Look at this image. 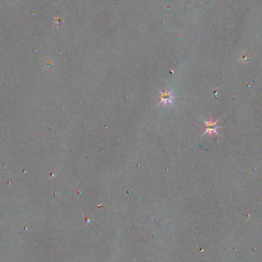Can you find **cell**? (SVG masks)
<instances>
[{
	"label": "cell",
	"instance_id": "cell-1",
	"mask_svg": "<svg viewBox=\"0 0 262 262\" xmlns=\"http://www.w3.org/2000/svg\"><path fill=\"white\" fill-rule=\"evenodd\" d=\"M202 120H203V122L205 123V133L202 134V137L205 134L211 135L212 133H215V134H217L218 136L220 137V134L217 132L218 128L221 127V126H218L217 125V123L220 120V119L217 120L216 121H213V120H211V118L209 121L205 120L203 118H202Z\"/></svg>",
	"mask_w": 262,
	"mask_h": 262
},
{
	"label": "cell",
	"instance_id": "cell-2",
	"mask_svg": "<svg viewBox=\"0 0 262 262\" xmlns=\"http://www.w3.org/2000/svg\"><path fill=\"white\" fill-rule=\"evenodd\" d=\"M159 94H160V102L158 105L163 103L165 106H167V104L173 103V100L176 98V97L173 95V91H159Z\"/></svg>",
	"mask_w": 262,
	"mask_h": 262
}]
</instances>
